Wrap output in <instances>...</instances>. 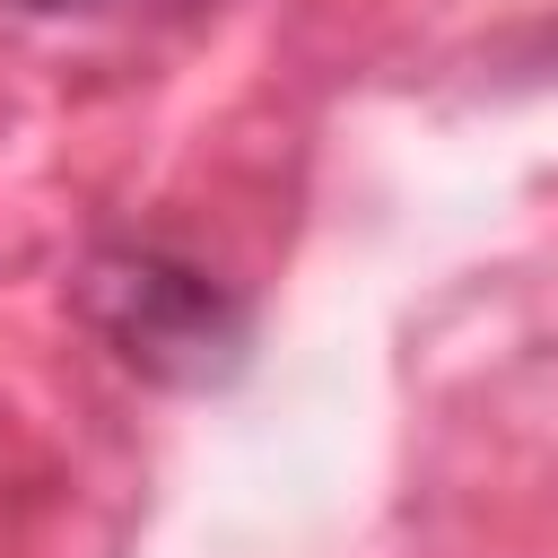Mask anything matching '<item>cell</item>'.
Wrapping results in <instances>:
<instances>
[{
    "instance_id": "6da1fadb",
    "label": "cell",
    "mask_w": 558,
    "mask_h": 558,
    "mask_svg": "<svg viewBox=\"0 0 558 558\" xmlns=\"http://www.w3.org/2000/svg\"><path fill=\"white\" fill-rule=\"evenodd\" d=\"M70 305L87 314V331L148 384L166 392H218L235 384L244 349H253V323L244 305L183 253L166 244H105L78 262L70 279Z\"/></svg>"
},
{
    "instance_id": "7a4b0ae2",
    "label": "cell",
    "mask_w": 558,
    "mask_h": 558,
    "mask_svg": "<svg viewBox=\"0 0 558 558\" xmlns=\"http://www.w3.org/2000/svg\"><path fill=\"white\" fill-rule=\"evenodd\" d=\"M17 9H35V17H87V9H105V0H17Z\"/></svg>"
}]
</instances>
